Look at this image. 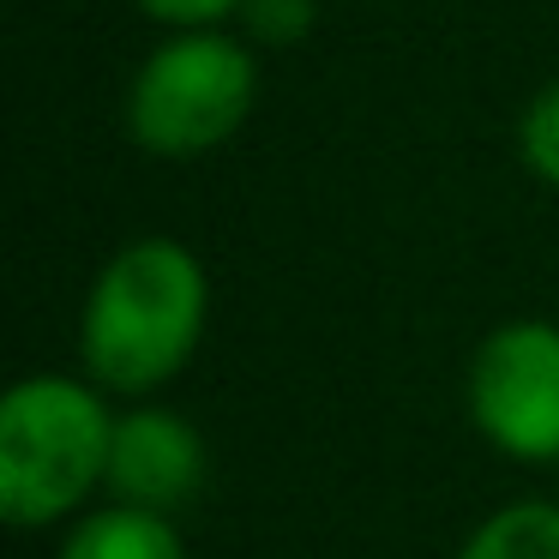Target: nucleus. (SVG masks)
<instances>
[{
  "instance_id": "nucleus-1",
  "label": "nucleus",
  "mask_w": 559,
  "mask_h": 559,
  "mask_svg": "<svg viewBox=\"0 0 559 559\" xmlns=\"http://www.w3.org/2000/svg\"><path fill=\"white\" fill-rule=\"evenodd\" d=\"M211 277L175 235H139L91 277L79 313V367L109 397H151L205 343Z\"/></svg>"
},
{
  "instance_id": "nucleus-2",
  "label": "nucleus",
  "mask_w": 559,
  "mask_h": 559,
  "mask_svg": "<svg viewBox=\"0 0 559 559\" xmlns=\"http://www.w3.org/2000/svg\"><path fill=\"white\" fill-rule=\"evenodd\" d=\"M115 409L85 373H31L0 397V518L49 530L109 487Z\"/></svg>"
},
{
  "instance_id": "nucleus-3",
  "label": "nucleus",
  "mask_w": 559,
  "mask_h": 559,
  "mask_svg": "<svg viewBox=\"0 0 559 559\" xmlns=\"http://www.w3.org/2000/svg\"><path fill=\"white\" fill-rule=\"evenodd\" d=\"M259 103V55L223 25L169 31L127 85V133L145 157L193 163L229 145Z\"/></svg>"
},
{
  "instance_id": "nucleus-4",
  "label": "nucleus",
  "mask_w": 559,
  "mask_h": 559,
  "mask_svg": "<svg viewBox=\"0 0 559 559\" xmlns=\"http://www.w3.org/2000/svg\"><path fill=\"white\" fill-rule=\"evenodd\" d=\"M469 421L499 457L559 463V325L506 319L469 355Z\"/></svg>"
},
{
  "instance_id": "nucleus-5",
  "label": "nucleus",
  "mask_w": 559,
  "mask_h": 559,
  "mask_svg": "<svg viewBox=\"0 0 559 559\" xmlns=\"http://www.w3.org/2000/svg\"><path fill=\"white\" fill-rule=\"evenodd\" d=\"M205 487V439L181 409L139 403L115 415V445H109V499L145 511H175Z\"/></svg>"
},
{
  "instance_id": "nucleus-6",
  "label": "nucleus",
  "mask_w": 559,
  "mask_h": 559,
  "mask_svg": "<svg viewBox=\"0 0 559 559\" xmlns=\"http://www.w3.org/2000/svg\"><path fill=\"white\" fill-rule=\"evenodd\" d=\"M55 559H187V542L175 530V518L109 499L97 511H79L73 530L55 547Z\"/></svg>"
},
{
  "instance_id": "nucleus-7",
  "label": "nucleus",
  "mask_w": 559,
  "mask_h": 559,
  "mask_svg": "<svg viewBox=\"0 0 559 559\" xmlns=\"http://www.w3.org/2000/svg\"><path fill=\"white\" fill-rule=\"evenodd\" d=\"M457 559H559V506L554 499H511L469 530Z\"/></svg>"
},
{
  "instance_id": "nucleus-8",
  "label": "nucleus",
  "mask_w": 559,
  "mask_h": 559,
  "mask_svg": "<svg viewBox=\"0 0 559 559\" xmlns=\"http://www.w3.org/2000/svg\"><path fill=\"white\" fill-rule=\"evenodd\" d=\"M518 157L535 181L559 187V79H547L518 115Z\"/></svg>"
},
{
  "instance_id": "nucleus-9",
  "label": "nucleus",
  "mask_w": 559,
  "mask_h": 559,
  "mask_svg": "<svg viewBox=\"0 0 559 559\" xmlns=\"http://www.w3.org/2000/svg\"><path fill=\"white\" fill-rule=\"evenodd\" d=\"M145 19H157L163 31H199V25H229L247 0H133Z\"/></svg>"
}]
</instances>
